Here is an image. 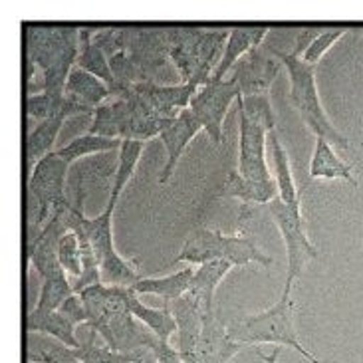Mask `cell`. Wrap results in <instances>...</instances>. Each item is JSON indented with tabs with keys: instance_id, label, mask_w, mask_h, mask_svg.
Returning a JSON list of instances; mask_svg holds the SVG:
<instances>
[{
	"instance_id": "cell-1",
	"label": "cell",
	"mask_w": 363,
	"mask_h": 363,
	"mask_svg": "<svg viewBox=\"0 0 363 363\" xmlns=\"http://www.w3.org/2000/svg\"><path fill=\"white\" fill-rule=\"evenodd\" d=\"M294 300L288 294L280 296L274 306L262 312L246 315L228 325V332L236 342L248 344H272L274 347H292L308 363H320L314 354L306 350L294 324Z\"/></svg>"
},
{
	"instance_id": "cell-2",
	"label": "cell",
	"mask_w": 363,
	"mask_h": 363,
	"mask_svg": "<svg viewBox=\"0 0 363 363\" xmlns=\"http://www.w3.org/2000/svg\"><path fill=\"white\" fill-rule=\"evenodd\" d=\"M213 260H223L230 266H248L256 262L262 268L272 266V258L264 255L252 238L245 235H225L216 228H195L186 236L175 262L205 264Z\"/></svg>"
},
{
	"instance_id": "cell-3",
	"label": "cell",
	"mask_w": 363,
	"mask_h": 363,
	"mask_svg": "<svg viewBox=\"0 0 363 363\" xmlns=\"http://www.w3.org/2000/svg\"><path fill=\"white\" fill-rule=\"evenodd\" d=\"M278 54L290 78V104L300 113L306 128L310 129L315 138L325 139L335 147H350L347 138L334 128V123L324 111L322 99L318 94V84H315V66L306 64L304 60L296 58L290 52L278 50Z\"/></svg>"
},
{
	"instance_id": "cell-4",
	"label": "cell",
	"mask_w": 363,
	"mask_h": 363,
	"mask_svg": "<svg viewBox=\"0 0 363 363\" xmlns=\"http://www.w3.org/2000/svg\"><path fill=\"white\" fill-rule=\"evenodd\" d=\"M268 213L278 226L286 248V282L282 294L292 292V284L298 276L304 272V266L318 258V248L312 245L306 233V220L302 213V203L298 205H286L280 199L268 205Z\"/></svg>"
},
{
	"instance_id": "cell-5",
	"label": "cell",
	"mask_w": 363,
	"mask_h": 363,
	"mask_svg": "<svg viewBox=\"0 0 363 363\" xmlns=\"http://www.w3.org/2000/svg\"><path fill=\"white\" fill-rule=\"evenodd\" d=\"M69 163L58 155V151L50 153L48 157L38 161L28 179V195L36 203V215L32 228L40 230L48 223L54 213L69 205L66 199V183H68Z\"/></svg>"
},
{
	"instance_id": "cell-6",
	"label": "cell",
	"mask_w": 363,
	"mask_h": 363,
	"mask_svg": "<svg viewBox=\"0 0 363 363\" xmlns=\"http://www.w3.org/2000/svg\"><path fill=\"white\" fill-rule=\"evenodd\" d=\"M79 56V28L66 26H26V60L28 78L32 68L46 72L52 66Z\"/></svg>"
},
{
	"instance_id": "cell-7",
	"label": "cell",
	"mask_w": 363,
	"mask_h": 363,
	"mask_svg": "<svg viewBox=\"0 0 363 363\" xmlns=\"http://www.w3.org/2000/svg\"><path fill=\"white\" fill-rule=\"evenodd\" d=\"M238 96H240L238 86L230 76H226L225 79L211 78L196 89L189 109L195 113V118L199 119V123L203 125V129L208 133V139L215 145L223 143V125H225L226 113L230 104L236 101Z\"/></svg>"
},
{
	"instance_id": "cell-8",
	"label": "cell",
	"mask_w": 363,
	"mask_h": 363,
	"mask_svg": "<svg viewBox=\"0 0 363 363\" xmlns=\"http://www.w3.org/2000/svg\"><path fill=\"white\" fill-rule=\"evenodd\" d=\"M284 68L278 50L264 40L262 46L246 54L233 68L230 78L235 79L238 91L242 98L248 96H268L278 72Z\"/></svg>"
},
{
	"instance_id": "cell-9",
	"label": "cell",
	"mask_w": 363,
	"mask_h": 363,
	"mask_svg": "<svg viewBox=\"0 0 363 363\" xmlns=\"http://www.w3.org/2000/svg\"><path fill=\"white\" fill-rule=\"evenodd\" d=\"M268 129L250 121L238 113V165L236 171L245 179L266 183L274 175L266 163V145H268Z\"/></svg>"
},
{
	"instance_id": "cell-10",
	"label": "cell",
	"mask_w": 363,
	"mask_h": 363,
	"mask_svg": "<svg viewBox=\"0 0 363 363\" xmlns=\"http://www.w3.org/2000/svg\"><path fill=\"white\" fill-rule=\"evenodd\" d=\"M66 233L69 230L64 220V208H62L52 215L48 223L40 228L38 235L34 236V240H30V245L26 246L30 266L38 272L42 280L64 270L58 262V246Z\"/></svg>"
},
{
	"instance_id": "cell-11",
	"label": "cell",
	"mask_w": 363,
	"mask_h": 363,
	"mask_svg": "<svg viewBox=\"0 0 363 363\" xmlns=\"http://www.w3.org/2000/svg\"><path fill=\"white\" fill-rule=\"evenodd\" d=\"M199 131H203V125L199 123V119L195 118V113L191 109L181 111L177 118L171 119V123L163 129V133L159 135V139L165 145L167 161H165V165H163L161 173H159V185L169 183L171 177L175 175L179 161L183 157L185 149L196 138Z\"/></svg>"
},
{
	"instance_id": "cell-12",
	"label": "cell",
	"mask_w": 363,
	"mask_h": 363,
	"mask_svg": "<svg viewBox=\"0 0 363 363\" xmlns=\"http://www.w3.org/2000/svg\"><path fill=\"white\" fill-rule=\"evenodd\" d=\"M240 350H245V345L236 342L228 328L218 322L215 312L203 314L199 363H228Z\"/></svg>"
},
{
	"instance_id": "cell-13",
	"label": "cell",
	"mask_w": 363,
	"mask_h": 363,
	"mask_svg": "<svg viewBox=\"0 0 363 363\" xmlns=\"http://www.w3.org/2000/svg\"><path fill=\"white\" fill-rule=\"evenodd\" d=\"M268 34H270V28H266V26L264 28H230L223 58L218 62L213 78L225 79L228 72L235 68L246 54H250L252 50L264 44Z\"/></svg>"
},
{
	"instance_id": "cell-14",
	"label": "cell",
	"mask_w": 363,
	"mask_h": 363,
	"mask_svg": "<svg viewBox=\"0 0 363 363\" xmlns=\"http://www.w3.org/2000/svg\"><path fill=\"white\" fill-rule=\"evenodd\" d=\"M66 99L78 104L82 108H88L96 111L99 106H104L109 98L113 96V89L109 88L104 79L96 78L94 74H89L86 69L76 68L69 74L68 84H66Z\"/></svg>"
},
{
	"instance_id": "cell-15",
	"label": "cell",
	"mask_w": 363,
	"mask_h": 363,
	"mask_svg": "<svg viewBox=\"0 0 363 363\" xmlns=\"http://www.w3.org/2000/svg\"><path fill=\"white\" fill-rule=\"evenodd\" d=\"M135 113H138V109H135L133 101L129 98H116L111 99V101H106L104 106H99L94 111L89 133L111 139H121L123 129H125L129 119L133 118Z\"/></svg>"
},
{
	"instance_id": "cell-16",
	"label": "cell",
	"mask_w": 363,
	"mask_h": 363,
	"mask_svg": "<svg viewBox=\"0 0 363 363\" xmlns=\"http://www.w3.org/2000/svg\"><path fill=\"white\" fill-rule=\"evenodd\" d=\"M310 179H324V181H345L352 186H357L352 165L344 163L335 155L334 145L322 138H315L314 153L310 159Z\"/></svg>"
},
{
	"instance_id": "cell-17",
	"label": "cell",
	"mask_w": 363,
	"mask_h": 363,
	"mask_svg": "<svg viewBox=\"0 0 363 363\" xmlns=\"http://www.w3.org/2000/svg\"><path fill=\"white\" fill-rule=\"evenodd\" d=\"M233 266L223 260H213L205 264L196 266L193 282L186 294H191L199 304L203 306V314L215 312V292L218 284L225 280V276L230 272Z\"/></svg>"
},
{
	"instance_id": "cell-18",
	"label": "cell",
	"mask_w": 363,
	"mask_h": 363,
	"mask_svg": "<svg viewBox=\"0 0 363 363\" xmlns=\"http://www.w3.org/2000/svg\"><path fill=\"white\" fill-rule=\"evenodd\" d=\"M129 312H131V315L138 322L145 325L157 340L169 342L171 335L177 334V322L173 318V312L169 310V306H165V308H151V306H145L139 300V294L133 288L129 292Z\"/></svg>"
},
{
	"instance_id": "cell-19",
	"label": "cell",
	"mask_w": 363,
	"mask_h": 363,
	"mask_svg": "<svg viewBox=\"0 0 363 363\" xmlns=\"http://www.w3.org/2000/svg\"><path fill=\"white\" fill-rule=\"evenodd\" d=\"M76 328L69 320L68 315H64L60 310L56 312H50V314H34L28 312L26 315V332L28 334H44L58 340L62 344H66L68 347L78 350L82 342L76 337Z\"/></svg>"
},
{
	"instance_id": "cell-20",
	"label": "cell",
	"mask_w": 363,
	"mask_h": 363,
	"mask_svg": "<svg viewBox=\"0 0 363 363\" xmlns=\"http://www.w3.org/2000/svg\"><path fill=\"white\" fill-rule=\"evenodd\" d=\"M220 195L235 196L238 201L255 203V205H270L272 201L278 199V185H276V179L266 181V183H258V181L245 179L235 169V171L228 173Z\"/></svg>"
},
{
	"instance_id": "cell-21",
	"label": "cell",
	"mask_w": 363,
	"mask_h": 363,
	"mask_svg": "<svg viewBox=\"0 0 363 363\" xmlns=\"http://www.w3.org/2000/svg\"><path fill=\"white\" fill-rule=\"evenodd\" d=\"M193 276H195V268L186 266L181 268L177 272L169 276H159V278H141L138 284H135V292L138 294H153L163 298L165 302H173L179 300L189 292L191 282H193Z\"/></svg>"
},
{
	"instance_id": "cell-22",
	"label": "cell",
	"mask_w": 363,
	"mask_h": 363,
	"mask_svg": "<svg viewBox=\"0 0 363 363\" xmlns=\"http://www.w3.org/2000/svg\"><path fill=\"white\" fill-rule=\"evenodd\" d=\"M94 34H96V28H79V56L76 66L94 74L96 78L104 79L109 88L113 89L116 76L111 72L108 54L94 42Z\"/></svg>"
},
{
	"instance_id": "cell-23",
	"label": "cell",
	"mask_w": 363,
	"mask_h": 363,
	"mask_svg": "<svg viewBox=\"0 0 363 363\" xmlns=\"http://www.w3.org/2000/svg\"><path fill=\"white\" fill-rule=\"evenodd\" d=\"M143 149H145L143 141H133V139L121 141V147L118 151V165H116V173H113V181H111V189H109L108 205H118V199L125 191V186L138 169Z\"/></svg>"
},
{
	"instance_id": "cell-24",
	"label": "cell",
	"mask_w": 363,
	"mask_h": 363,
	"mask_svg": "<svg viewBox=\"0 0 363 363\" xmlns=\"http://www.w3.org/2000/svg\"><path fill=\"white\" fill-rule=\"evenodd\" d=\"M268 145L272 149V159H274V179L278 185V199L286 205H298L302 203V193L296 189L292 169H290V159L286 153L282 141L278 138V131L268 133Z\"/></svg>"
},
{
	"instance_id": "cell-25",
	"label": "cell",
	"mask_w": 363,
	"mask_h": 363,
	"mask_svg": "<svg viewBox=\"0 0 363 363\" xmlns=\"http://www.w3.org/2000/svg\"><path fill=\"white\" fill-rule=\"evenodd\" d=\"M28 363H82L78 352L44 334H28Z\"/></svg>"
},
{
	"instance_id": "cell-26",
	"label": "cell",
	"mask_w": 363,
	"mask_h": 363,
	"mask_svg": "<svg viewBox=\"0 0 363 363\" xmlns=\"http://www.w3.org/2000/svg\"><path fill=\"white\" fill-rule=\"evenodd\" d=\"M99 276L101 284L113 288H135L141 276L138 272V262L125 260L118 250H111L99 262Z\"/></svg>"
},
{
	"instance_id": "cell-27",
	"label": "cell",
	"mask_w": 363,
	"mask_h": 363,
	"mask_svg": "<svg viewBox=\"0 0 363 363\" xmlns=\"http://www.w3.org/2000/svg\"><path fill=\"white\" fill-rule=\"evenodd\" d=\"M121 147V139L104 138V135H96V133H84L78 135L76 139H72L68 145H64L62 149H56L58 155L62 159H66L69 165L76 163L79 159L94 157L99 153H111V151H119Z\"/></svg>"
},
{
	"instance_id": "cell-28",
	"label": "cell",
	"mask_w": 363,
	"mask_h": 363,
	"mask_svg": "<svg viewBox=\"0 0 363 363\" xmlns=\"http://www.w3.org/2000/svg\"><path fill=\"white\" fill-rule=\"evenodd\" d=\"M64 118H50L40 121L26 138V161L34 167L38 161L54 153V143L58 139V133L64 125Z\"/></svg>"
},
{
	"instance_id": "cell-29",
	"label": "cell",
	"mask_w": 363,
	"mask_h": 363,
	"mask_svg": "<svg viewBox=\"0 0 363 363\" xmlns=\"http://www.w3.org/2000/svg\"><path fill=\"white\" fill-rule=\"evenodd\" d=\"M74 294H76V292H74V286H72L69 276L66 274L64 270H62V272H56V274H52L42 280L38 304L34 306L30 312H34V314H50V312H56V310H60L62 304Z\"/></svg>"
},
{
	"instance_id": "cell-30",
	"label": "cell",
	"mask_w": 363,
	"mask_h": 363,
	"mask_svg": "<svg viewBox=\"0 0 363 363\" xmlns=\"http://www.w3.org/2000/svg\"><path fill=\"white\" fill-rule=\"evenodd\" d=\"M96 332H89V340L76 350L82 363H139L149 359L151 352H135V354H123L111 350L106 342H99Z\"/></svg>"
},
{
	"instance_id": "cell-31",
	"label": "cell",
	"mask_w": 363,
	"mask_h": 363,
	"mask_svg": "<svg viewBox=\"0 0 363 363\" xmlns=\"http://www.w3.org/2000/svg\"><path fill=\"white\" fill-rule=\"evenodd\" d=\"M236 108H238L240 116L262 125L268 131H276V113L268 96H248V98L238 96Z\"/></svg>"
},
{
	"instance_id": "cell-32",
	"label": "cell",
	"mask_w": 363,
	"mask_h": 363,
	"mask_svg": "<svg viewBox=\"0 0 363 363\" xmlns=\"http://www.w3.org/2000/svg\"><path fill=\"white\" fill-rule=\"evenodd\" d=\"M58 262L72 282L84 274V255H82L78 236L74 233H66L62 236L58 246Z\"/></svg>"
},
{
	"instance_id": "cell-33",
	"label": "cell",
	"mask_w": 363,
	"mask_h": 363,
	"mask_svg": "<svg viewBox=\"0 0 363 363\" xmlns=\"http://www.w3.org/2000/svg\"><path fill=\"white\" fill-rule=\"evenodd\" d=\"M345 32H347V28H328V30H322V34L318 36V38L310 44V48L306 50L304 56H302V60H304L306 64H312V66H315L320 60H322V56H324L328 50L334 46L337 40L344 36Z\"/></svg>"
},
{
	"instance_id": "cell-34",
	"label": "cell",
	"mask_w": 363,
	"mask_h": 363,
	"mask_svg": "<svg viewBox=\"0 0 363 363\" xmlns=\"http://www.w3.org/2000/svg\"><path fill=\"white\" fill-rule=\"evenodd\" d=\"M149 352L153 355L155 363H185L181 354L177 352V347H173L171 342H163V340H157V337L151 340Z\"/></svg>"
},
{
	"instance_id": "cell-35",
	"label": "cell",
	"mask_w": 363,
	"mask_h": 363,
	"mask_svg": "<svg viewBox=\"0 0 363 363\" xmlns=\"http://www.w3.org/2000/svg\"><path fill=\"white\" fill-rule=\"evenodd\" d=\"M322 30L324 28H304V30H298L294 36V44H292V50H290V54L296 56V58H302L304 56V52L310 48V44L314 42L320 34H322Z\"/></svg>"
}]
</instances>
